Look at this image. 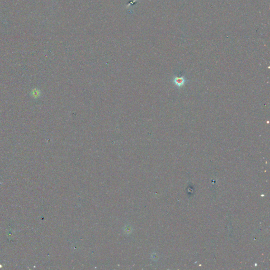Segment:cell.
Returning <instances> with one entry per match:
<instances>
[{
	"label": "cell",
	"mask_w": 270,
	"mask_h": 270,
	"mask_svg": "<svg viewBox=\"0 0 270 270\" xmlns=\"http://www.w3.org/2000/svg\"><path fill=\"white\" fill-rule=\"evenodd\" d=\"M173 82L178 87H181L184 85L185 83V79L184 77H175L174 78Z\"/></svg>",
	"instance_id": "cell-1"
},
{
	"label": "cell",
	"mask_w": 270,
	"mask_h": 270,
	"mask_svg": "<svg viewBox=\"0 0 270 270\" xmlns=\"http://www.w3.org/2000/svg\"><path fill=\"white\" fill-rule=\"evenodd\" d=\"M31 95L33 98H37L39 97L40 95L41 92L40 90L36 89V88H35V89H34L32 91L31 93Z\"/></svg>",
	"instance_id": "cell-2"
}]
</instances>
